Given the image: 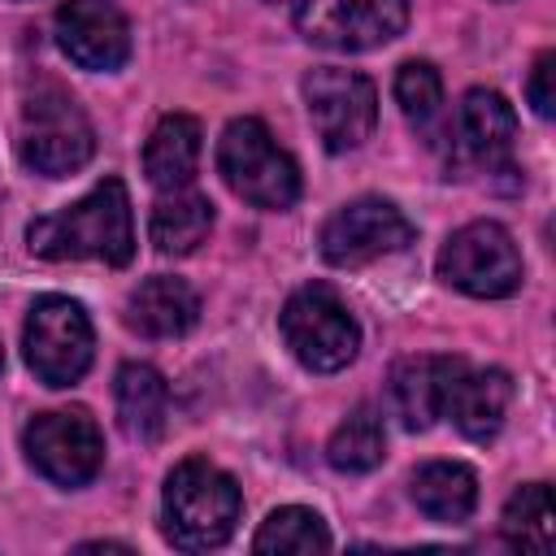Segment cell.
I'll return each instance as SVG.
<instances>
[{"mask_svg":"<svg viewBox=\"0 0 556 556\" xmlns=\"http://www.w3.org/2000/svg\"><path fill=\"white\" fill-rule=\"evenodd\" d=\"M26 243L43 261H104L126 265L135 256V217L122 178H104L78 204L30 222Z\"/></svg>","mask_w":556,"mask_h":556,"instance_id":"obj_1","label":"cell"},{"mask_svg":"<svg viewBox=\"0 0 556 556\" xmlns=\"http://www.w3.org/2000/svg\"><path fill=\"white\" fill-rule=\"evenodd\" d=\"M239 508H243V495H239L235 478L226 469L191 456L165 482V500H161L165 539L182 552L222 547L235 534Z\"/></svg>","mask_w":556,"mask_h":556,"instance_id":"obj_2","label":"cell"},{"mask_svg":"<svg viewBox=\"0 0 556 556\" xmlns=\"http://www.w3.org/2000/svg\"><path fill=\"white\" fill-rule=\"evenodd\" d=\"M217 169L226 187L256 208H291L300 200V169L256 117H235L217 139Z\"/></svg>","mask_w":556,"mask_h":556,"instance_id":"obj_3","label":"cell"},{"mask_svg":"<svg viewBox=\"0 0 556 556\" xmlns=\"http://www.w3.org/2000/svg\"><path fill=\"white\" fill-rule=\"evenodd\" d=\"M17 152H22L26 169H35L43 178H70L91 161L96 135H91V122L83 117V109L61 87L43 83L30 91V100L22 109Z\"/></svg>","mask_w":556,"mask_h":556,"instance_id":"obj_4","label":"cell"},{"mask_svg":"<svg viewBox=\"0 0 556 556\" xmlns=\"http://www.w3.org/2000/svg\"><path fill=\"white\" fill-rule=\"evenodd\" d=\"M282 339H287V348L295 352V361L304 365V369H313V374H334V369H343L352 356H356V348H361V326H356V317L348 313V304L330 291V287H321V282H313V287H300L287 304H282Z\"/></svg>","mask_w":556,"mask_h":556,"instance_id":"obj_5","label":"cell"},{"mask_svg":"<svg viewBox=\"0 0 556 556\" xmlns=\"http://www.w3.org/2000/svg\"><path fill=\"white\" fill-rule=\"evenodd\" d=\"M26 365L43 387H74L91 365V321L70 295H39L22 330Z\"/></svg>","mask_w":556,"mask_h":556,"instance_id":"obj_6","label":"cell"},{"mask_svg":"<svg viewBox=\"0 0 556 556\" xmlns=\"http://www.w3.org/2000/svg\"><path fill=\"white\" fill-rule=\"evenodd\" d=\"M439 274L465 295L500 300L521 287V252L500 222H469L443 243Z\"/></svg>","mask_w":556,"mask_h":556,"instance_id":"obj_7","label":"cell"},{"mask_svg":"<svg viewBox=\"0 0 556 556\" xmlns=\"http://www.w3.org/2000/svg\"><path fill=\"white\" fill-rule=\"evenodd\" d=\"M304 104H308L317 139L330 152L361 148L378 126V91L356 70H339V65L308 70L304 74Z\"/></svg>","mask_w":556,"mask_h":556,"instance_id":"obj_8","label":"cell"},{"mask_svg":"<svg viewBox=\"0 0 556 556\" xmlns=\"http://www.w3.org/2000/svg\"><path fill=\"white\" fill-rule=\"evenodd\" d=\"M22 447L30 465L56 486H83L104 465V439L100 426L87 417V408H52L30 417Z\"/></svg>","mask_w":556,"mask_h":556,"instance_id":"obj_9","label":"cell"},{"mask_svg":"<svg viewBox=\"0 0 556 556\" xmlns=\"http://www.w3.org/2000/svg\"><path fill=\"white\" fill-rule=\"evenodd\" d=\"M408 26V0H304L295 30L330 52H365L391 43Z\"/></svg>","mask_w":556,"mask_h":556,"instance_id":"obj_10","label":"cell"},{"mask_svg":"<svg viewBox=\"0 0 556 556\" xmlns=\"http://www.w3.org/2000/svg\"><path fill=\"white\" fill-rule=\"evenodd\" d=\"M404 243H413V222L391 200H378V195L343 204L321 226V256L343 269L369 265L387 252H400Z\"/></svg>","mask_w":556,"mask_h":556,"instance_id":"obj_11","label":"cell"},{"mask_svg":"<svg viewBox=\"0 0 556 556\" xmlns=\"http://www.w3.org/2000/svg\"><path fill=\"white\" fill-rule=\"evenodd\" d=\"M56 43L74 65L109 74L130 56V26L109 0H65L56 9Z\"/></svg>","mask_w":556,"mask_h":556,"instance_id":"obj_12","label":"cell"},{"mask_svg":"<svg viewBox=\"0 0 556 556\" xmlns=\"http://www.w3.org/2000/svg\"><path fill=\"white\" fill-rule=\"evenodd\" d=\"M460 369V356H404L391 369V408L404 430H430L447 413V395Z\"/></svg>","mask_w":556,"mask_h":556,"instance_id":"obj_13","label":"cell"},{"mask_svg":"<svg viewBox=\"0 0 556 556\" xmlns=\"http://www.w3.org/2000/svg\"><path fill=\"white\" fill-rule=\"evenodd\" d=\"M513 135H517V113L500 91L473 87L460 100V113H456L460 156H469L482 169H500L508 161V152H513Z\"/></svg>","mask_w":556,"mask_h":556,"instance_id":"obj_14","label":"cell"},{"mask_svg":"<svg viewBox=\"0 0 556 556\" xmlns=\"http://www.w3.org/2000/svg\"><path fill=\"white\" fill-rule=\"evenodd\" d=\"M508 400H513V378L504 369H460L452 395H447V413L456 421V430L473 443H486L500 434L504 426V413H508Z\"/></svg>","mask_w":556,"mask_h":556,"instance_id":"obj_15","label":"cell"},{"mask_svg":"<svg viewBox=\"0 0 556 556\" xmlns=\"http://www.w3.org/2000/svg\"><path fill=\"white\" fill-rule=\"evenodd\" d=\"M195 317H200V295L169 274L139 282L126 300V326L148 339H178L195 326Z\"/></svg>","mask_w":556,"mask_h":556,"instance_id":"obj_16","label":"cell"},{"mask_svg":"<svg viewBox=\"0 0 556 556\" xmlns=\"http://www.w3.org/2000/svg\"><path fill=\"white\" fill-rule=\"evenodd\" d=\"M200 165V122L191 113H165L143 143V174L152 187H187Z\"/></svg>","mask_w":556,"mask_h":556,"instance_id":"obj_17","label":"cell"},{"mask_svg":"<svg viewBox=\"0 0 556 556\" xmlns=\"http://www.w3.org/2000/svg\"><path fill=\"white\" fill-rule=\"evenodd\" d=\"M113 400H117V426L139 439L152 443L165 430V413H169V387L152 365H122L117 382H113Z\"/></svg>","mask_w":556,"mask_h":556,"instance_id":"obj_18","label":"cell"},{"mask_svg":"<svg viewBox=\"0 0 556 556\" xmlns=\"http://www.w3.org/2000/svg\"><path fill=\"white\" fill-rule=\"evenodd\" d=\"M213 230V204L208 195L200 191H187V187H174L165 191L156 204H152V217H148V235L156 243V252L165 256H187L195 252Z\"/></svg>","mask_w":556,"mask_h":556,"instance_id":"obj_19","label":"cell"},{"mask_svg":"<svg viewBox=\"0 0 556 556\" xmlns=\"http://www.w3.org/2000/svg\"><path fill=\"white\" fill-rule=\"evenodd\" d=\"M413 504L439 526H460L478 504V478L460 460H430L413 473Z\"/></svg>","mask_w":556,"mask_h":556,"instance_id":"obj_20","label":"cell"},{"mask_svg":"<svg viewBox=\"0 0 556 556\" xmlns=\"http://www.w3.org/2000/svg\"><path fill=\"white\" fill-rule=\"evenodd\" d=\"M504 539L517 547V552H552L556 543V517H552V491L547 482H526L508 495L504 504Z\"/></svg>","mask_w":556,"mask_h":556,"instance_id":"obj_21","label":"cell"},{"mask_svg":"<svg viewBox=\"0 0 556 556\" xmlns=\"http://www.w3.org/2000/svg\"><path fill=\"white\" fill-rule=\"evenodd\" d=\"M387 456V434H382V417L374 408H352L339 430L330 434L326 443V460L339 469V473H369L374 465H382Z\"/></svg>","mask_w":556,"mask_h":556,"instance_id":"obj_22","label":"cell"},{"mask_svg":"<svg viewBox=\"0 0 556 556\" xmlns=\"http://www.w3.org/2000/svg\"><path fill=\"white\" fill-rule=\"evenodd\" d=\"M326 547H330L326 521L300 504L274 508L252 539V552H326Z\"/></svg>","mask_w":556,"mask_h":556,"instance_id":"obj_23","label":"cell"},{"mask_svg":"<svg viewBox=\"0 0 556 556\" xmlns=\"http://www.w3.org/2000/svg\"><path fill=\"white\" fill-rule=\"evenodd\" d=\"M395 100H400V109H404L408 122L426 126L439 113V104H443V78H439V70L430 61H404L400 74H395Z\"/></svg>","mask_w":556,"mask_h":556,"instance_id":"obj_24","label":"cell"},{"mask_svg":"<svg viewBox=\"0 0 556 556\" xmlns=\"http://www.w3.org/2000/svg\"><path fill=\"white\" fill-rule=\"evenodd\" d=\"M552 78H556V52H543L530 70V83H526V96L534 104L539 117H552L556 113V91H552Z\"/></svg>","mask_w":556,"mask_h":556,"instance_id":"obj_25","label":"cell"},{"mask_svg":"<svg viewBox=\"0 0 556 556\" xmlns=\"http://www.w3.org/2000/svg\"><path fill=\"white\" fill-rule=\"evenodd\" d=\"M78 552H126L122 543H78Z\"/></svg>","mask_w":556,"mask_h":556,"instance_id":"obj_26","label":"cell"},{"mask_svg":"<svg viewBox=\"0 0 556 556\" xmlns=\"http://www.w3.org/2000/svg\"><path fill=\"white\" fill-rule=\"evenodd\" d=\"M0 369H4V348H0Z\"/></svg>","mask_w":556,"mask_h":556,"instance_id":"obj_27","label":"cell"},{"mask_svg":"<svg viewBox=\"0 0 556 556\" xmlns=\"http://www.w3.org/2000/svg\"><path fill=\"white\" fill-rule=\"evenodd\" d=\"M269 4H278V0H269Z\"/></svg>","mask_w":556,"mask_h":556,"instance_id":"obj_28","label":"cell"}]
</instances>
